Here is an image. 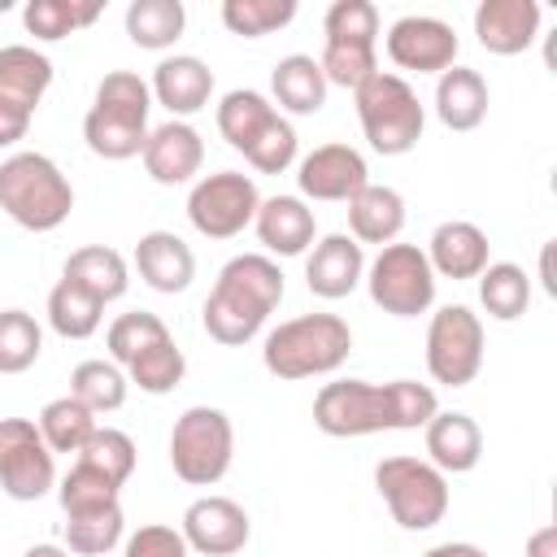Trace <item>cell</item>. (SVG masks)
<instances>
[{"label":"cell","mask_w":557,"mask_h":557,"mask_svg":"<svg viewBox=\"0 0 557 557\" xmlns=\"http://www.w3.org/2000/svg\"><path fill=\"white\" fill-rule=\"evenodd\" d=\"M440 413V400L426 383L392 379H335L313 396V426L331 440H357L374 431H418Z\"/></svg>","instance_id":"6da1fadb"},{"label":"cell","mask_w":557,"mask_h":557,"mask_svg":"<svg viewBox=\"0 0 557 557\" xmlns=\"http://www.w3.org/2000/svg\"><path fill=\"white\" fill-rule=\"evenodd\" d=\"M278 300H283L278 261L265 252H239L218 270V283L205 296L200 318H205L209 339L239 348L265 326V318L278 309Z\"/></svg>","instance_id":"7a4b0ae2"},{"label":"cell","mask_w":557,"mask_h":557,"mask_svg":"<svg viewBox=\"0 0 557 557\" xmlns=\"http://www.w3.org/2000/svg\"><path fill=\"white\" fill-rule=\"evenodd\" d=\"M352 352V331L339 313H300L278 322L261 344V366L274 379L335 374Z\"/></svg>","instance_id":"3957f363"},{"label":"cell","mask_w":557,"mask_h":557,"mask_svg":"<svg viewBox=\"0 0 557 557\" xmlns=\"http://www.w3.org/2000/svg\"><path fill=\"white\" fill-rule=\"evenodd\" d=\"M0 209L22 231H57L74 209V187L44 152H13L0 161Z\"/></svg>","instance_id":"277c9868"},{"label":"cell","mask_w":557,"mask_h":557,"mask_svg":"<svg viewBox=\"0 0 557 557\" xmlns=\"http://www.w3.org/2000/svg\"><path fill=\"white\" fill-rule=\"evenodd\" d=\"M357 122L370 139L374 152L383 157H400L409 148H418L422 139V126H426V109L418 100V91L400 78V74H387V70H374L357 91Z\"/></svg>","instance_id":"5b68a950"},{"label":"cell","mask_w":557,"mask_h":557,"mask_svg":"<svg viewBox=\"0 0 557 557\" xmlns=\"http://www.w3.org/2000/svg\"><path fill=\"white\" fill-rule=\"evenodd\" d=\"M235 461V426L213 405H191L170 431V466L191 487H213Z\"/></svg>","instance_id":"8992f818"},{"label":"cell","mask_w":557,"mask_h":557,"mask_svg":"<svg viewBox=\"0 0 557 557\" xmlns=\"http://www.w3.org/2000/svg\"><path fill=\"white\" fill-rule=\"evenodd\" d=\"M374 487L392 522L405 531H431L448 513V474H440L422 457H383L374 466Z\"/></svg>","instance_id":"52a82bcc"},{"label":"cell","mask_w":557,"mask_h":557,"mask_svg":"<svg viewBox=\"0 0 557 557\" xmlns=\"http://www.w3.org/2000/svg\"><path fill=\"white\" fill-rule=\"evenodd\" d=\"M361 283L370 300L392 318H418L435 305V270L418 244H383Z\"/></svg>","instance_id":"ba28073f"},{"label":"cell","mask_w":557,"mask_h":557,"mask_svg":"<svg viewBox=\"0 0 557 557\" xmlns=\"http://www.w3.org/2000/svg\"><path fill=\"white\" fill-rule=\"evenodd\" d=\"M257 205H261V191L239 170L205 174L187 191V218L205 239H235L244 226H252Z\"/></svg>","instance_id":"9c48e42d"},{"label":"cell","mask_w":557,"mask_h":557,"mask_svg":"<svg viewBox=\"0 0 557 557\" xmlns=\"http://www.w3.org/2000/svg\"><path fill=\"white\" fill-rule=\"evenodd\" d=\"M426 370L444 387H466L483 370V322L466 305H444L426 326Z\"/></svg>","instance_id":"30bf717a"},{"label":"cell","mask_w":557,"mask_h":557,"mask_svg":"<svg viewBox=\"0 0 557 557\" xmlns=\"http://www.w3.org/2000/svg\"><path fill=\"white\" fill-rule=\"evenodd\" d=\"M57 483V461L30 418H0V487L13 500H39Z\"/></svg>","instance_id":"8fae6325"},{"label":"cell","mask_w":557,"mask_h":557,"mask_svg":"<svg viewBox=\"0 0 557 557\" xmlns=\"http://www.w3.org/2000/svg\"><path fill=\"white\" fill-rule=\"evenodd\" d=\"M457 48H461L457 30L426 13H409V17L392 22V30H387L392 65L413 70V74H444L448 65H457Z\"/></svg>","instance_id":"7c38bea8"},{"label":"cell","mask_w":557,"mask_h":557,"mask_svg":"<svg viewBox=\"0 0 557 557\" xmlns=\"http://www.w3.org/2000/svg\"><path fill=\"white\" fill-rule=\"evenodd\" d=\"M183 540L191 553H205V557H231L248 544L252 535V522H248V509L231 496H196L187 509H183Z\"/></svg>","instance_id":"4fadbf2b"},{"label":"cell","mask_w":557,"mask_h":557,"mask_svg":"<svg viewBox=\"0 0 557 557\" xmlns=\"http://www.w3.org/2000/svg\"><path fill=\"white\" fill-rule=\"evenodd\" d=\"M366 183H370L366 157L348 144H322L309 157H300V165H296L300 200H344L348 205Z\"/></svg>","instance_id":"5bb4252c"},{"label":"cell","mask_w":557,"mask_h":557,"mask_svg":"<svg viewBox=\"0 0 557 557\" xmlns=\"http://www.w3.org/2000/svg\"><path fill=\"white\" fill-rule=\"evenodd\" d=\"M144 170L152 183L161 187H178V183H191L205 165V139L191 122H161L157 131H148V144H144Z\"/></svg>","instance_id":"9a60e30c"},{"label":"cell","mask_w":557,"mask_h":557,"mask_svg":"<svg viewBox=\"0 0 557 557\" xmlns=\"http://www.w3.org/2000/svg\"><path fill=\"white\" fill-rule=\"evenodd\" d=\"M366 278V252L352 235H322L305 257V283L318 300H344Z\"/></svg>","instance_id":"2e32d148"},{"label":"cell","mask_w":557,"mask_h":557,"mask_svg":"<svg viewBox=\"0 0 557 557\" xmlns=\"http://www.w3.org/2000/svg\"><path fill=\"white\" fill-rule=\"evenodd\" d=\"M474 35L492 57H518L540 39L535 0H483L474 9Z\"/></svg>","instance_id":"e0dca14e"},{"label":"cell","mask_w":557,"mask_h":557,"mask_svg":"<svg viewBox=\"0 0 557 557\" xmlns=\"http://www.w3.org/2000/svg\"><path fill=\"white\" fill-rule=\"evenodd\" d=\"M435 278H479L492 261V244L487 235L466 222V218H453V222H440L431 231V244L422 248Z\"/></svg>","instance_id":"ac0fdd59"},{"label":"cell","mask_w":557,"mask_h":557,"mask_svg":"<svg viewBox=\"0 0 557 557\" xmlns=\"http://www.w3.org/2000/svg\"><path fill=\"white\" fill-rule=\"evenodd\" d=\"M152 100L170 109V117H191L209 104L213 96V70L191 57V52H178V57H165L157 70H152V83H148Z\"/></svg>","instance_id":"d6986e66"},{"label":"cell","mask_w":557,"mask_h":557,"mask_svg":"<svg viewBox=\"0 0 557 557\" xmlns=\"http://www.w3.org/2000/svg\"><path fill=\"white\" fill-rule=\"evenodd\" d=\"M252 226H257V239L265 244V252H274V257H300L318 239V218L300 196L261 200Z\"/></svg>","instance_id":"ffe728a7"},{"label":"cell","mask_w":557,"mask_h":557,"mask_svg":"<svg viewBox=\"0 0 557 557\" xmlns=\"http://www.w3.org/2000/svg\"><path fill=\"white\" fill-rule=\"evenodd\" d=\"M135 270H139V278L152 292L174 296V292H187L191 287V278H196V252L174 231H144L139 244H135Z\"/></svg>","instance_id":"44dd1931"},{"label":"cell","mask_w":557,"mask_h":557,"mask_svg":"<svg viewBox=\"0 0 557 557\" xmlns=\"http://www.w3.org/2000/svg\"><path fill=\"white\" fill-rule=\"evenodd\" d=\"M426 461L440 470V474H466L479 466L483 457V431L470 413H457V409H440L426 426Z\"/></svg>","instance_id":"7402d4cb"},{"label":"cell","mask_w":557,"mask_h":557,"mask_svg":"<svg viewBox=\"0 0 557 557\" xmlns=\"http://www.w3.org/2000/svg\"><path fill=\"white\" fill-rule=\"evenodd\" d=\"M487 104H492V96H487V83H483L479 70L448 65L435 78V117L448 131H474V126H483Z\"/></svg>","instance_id":"603a6c76"},{"label":"cell","mask_w":557,"mask_h":557,"mask_svg":"<svg viewBox=\"0 0 557 557\" xmlns=\"http://www.w3.org/2000/svg\"><path fill=\"white\" fill-rule=\"evenodd\" d=\"M348 231L357 244H396L405 231V196L387 183H366L348 200Z\"/></svg>","instance_id":"cb8c5ba5"},{"label":"cell","mask_w":557,"mask_h":557,"mask_svg":"<svg viewBox=\"0 0 557 557\" xmlns=\"http://www.w3.org/2000/svg\"><path fill=\"white\" fill-rule=\"evenodd\" d=\"M48 87H52V61L44 52H35L30 44L0 48V104L17 113H35Z\"/></svg>","instance_id":"d4e9b609"},{"label":"cell","mask_w":557,"mask_h":557,"mask_svg":"<svg viewBox=\"0 0 557 557\" xmlns=\"http://www.w3.org/2000/svg\"><path fill=\"white\" fill-rule=\"evenodd\" d=\"M61 278L78 283V287L91 292L100 305H109V300L126 296V287H131V265H126V257H122L117 248H109V244H87V248H74V252L65 257Z\"/></svg>","instance_id":"484cf974"},{"label":"cell","mask_w":557,"mask_h":557,"mask_svg":"<svg viewBox=\"0 0 557 557\" xmlns=\"http://www.w3.org/2000/svg\"><path fill=\"white\" fill-rule=\"evenodd\" d=\"M270 91L278 100V109L296 113V117H309L326 104V78H322V65L318 57L309 52H292L283 57L274 70H270Z\"/></svg>","instance_id":"4316f807"},{"label":"cell","mask_w":557,"mask_h":557,"mask_svg":"<svg viewBox=\"0 0 557 557\" xmlns=\"http://www.w3.org/2000/svg\"><path fill=\"white\" fill-rule=\"evenodd\" d=\"M83 139L96 157L104 161H126V157H139L144 144H148V122L139 117H122V113H109V109H87L83 117Z\"/></svg>","instance_id":"83f0119b"},{"label":"cell","mask_w":557,"mask_h":557,"mask_svg":"<svg viewBox=\"0 0 557 557\" xmlns=\"http://www.w3.org/2000/svg\"><path fill=\"white\" fill-rule=\"evenodd\" d=\"M274 113H278V109L270 104V96H261V91H252V87H235V91H226V96L218 100V131H222V139H226L235 152H248V144L270 126Z\"/></svg>","instance_id":"f1b7e54d"},{"label":"cell","mask_w":557,"mask_h":557,"mask_svg":"<svg viewBox=\"0 0 557 557\" xmlns=\"http://www.w3.org/2000/svg\"><path fill=\"white\" fill-rule=\"evenodd\" d=\"M183 26H187L183 0H131L126 4V35L135 48L161 52L183 35Z\"/></svg>","instance_id":"f546056e"},{"label":"cell","mask_w":557,"mask_h":557,"mask_svg":"<svg viewBox=\"0 0 557 557\" xmlns=\"http://www.w3.org/2000/svg\"><path fill=\"white\" fill-rule=\"evenodd\" d=\"M35 426H39V435H44V444H48L52 457L57 453H74L78 457V448L91 440V431L100 422H96V413L78 396H57V400H48L39 409V422Z\"/></svg>","instance_id":"4dcf8cb0"},{"label":"cell","mask_w":557,"mask_h":557,"mask_svg":"<svg viewBox=\"0 0 557 557\" xmlns=\"http://www.w3.org/2000/svg\"><path fill=\"white\" fill-rule=\"evenodd\" d=\"M479 305L496 322L522 318L527 305H531V274L513 261H487V270L479 274Z\"/></svg>","instance_id":"1f68e13d"},{"label":"cell","mask_w":557,"mask_h":557,"mask_svg":"<svg viewBox=\"0 0 557 557\" xmlns=\"http://www.w3.org/2000/svg\"><path fill=\"white\" fill-rule=\"evenodd\" d=\"M100 318H104V305L83 292L78 283L61 278L52 292H48V326L61 335V339H87L100 331Z\"/></svg>","instance_id":"d6a6232c"},{"label":"cell","mask_w":557,"mask_h":557,"mask_svg":"<svg viewBox=\"0 0 557 557\" xmlns=\"http://www.w3.org/2000/svg\"><path fill=\"white\" fill-rule=\"evenodd\" d=\"M100 0H30L26 9H22V26L35 35V39H44V44H52V39H65V35H74L78 26H91L96 17H100Z\"/></svg>","instance_id":"836d02e7"},{"label":"cell","mask_w":557,"mask_h":557,"mask_svg":"<svg viewBox=\"0 0 557 557\" xmlns=\"http://www.w3.org/2000/svg\"><path fill=\"white\" fill-rule=\"evenodd\" d=\"M126 374L122 366L104 361V357H91V361H78L74 374H70V396H78L91 413H113L126 405Z\"/></svg>","instance_id":"e575fe53"},{"label":"cell","mask_w":557,"mask_h":557,"mask_svg":"<svg viewBox=\"0 0 557 557\" xmlns=\"http://www.w3.org/2000/svg\"><path fill=\"white\" fill-rule=\"evenodd\" d=\"M122 374H126V383H135L139 392H148V396H165V392H174V387L183 383V374H187V357H183V348H178L174 335H170V339L144 348Z\"/></svg>","instance_id":"d590c367"},{"label":"cell","mask_w":557,"mask_h":557,"mask_svg":"<svg viewBox=\"0 0 557 557\" xmlns=\"http://www.w3.org/2000/svg\"><path fill=\"white\" fill-rule=\"evenodd\" d=\"M117 492H122V487H117L113 479H104L96 466L74 461L70 474L61 479V487H57V500H61L65 518H78V513H100V509H109V505H122Z\"/></svg>","instance_id":"8d00e7d4"},{"label":"cell","mask_w":557,"mask_h":557,"mask_svg":"<svg viewBox=\"0 0 557 557\" xmlns=\"http://www.w3.org/2000/svg\"><path fill=\"white\" fill-rule=\"evenodd\" d=\"M44 352V331L26 309H0V374H26Z\"/></svg>","instance_id":"74e56055"},{"label":"cell","mask_w":557,"mask_h":557,"mask_svg":"<svg viewBox=\"0 0 557 557\" xmlns=\"http://www.w3.org/2000/svg\"><path fill=\"white\" fill-rule=\"evenodd\" d=\"M161 339H170V326H165L157 313H148V309H131V313L113 318V326H109V335H104L109 357H113V366H122V370H126L144 348H152V344H161Z\"/></svg>","instance_id":"f35d334b"},{"label":"cell","mask_w":557,"mask_h":557,"mask_svg":"<svg viewBox=\"0 0 557 557\" xmlns=\"http://www.w3.org/2000/svg\"><path fill=\"white\" fill-rule=\"evenodd\" d=\"M292 17H296V0H226L222 4V26L231 35H244V39L274 35Z\"/></svg>","instance_id":"ab89813d"},{"label":"cell","mask_w":557,"mask_h":557,"mask_svg":"<svg viewBox=\"0 0 557 557\" xmlns=\"http://www.w3.org/2000/svg\"><path fill=\"white\" fill-rule=\"evenodd\" d=\"M78 461L96 466L104 479H113L117 487H126V479L135 474L139 453H135V440H131L126 431H117V426H96L91 440L78 448Z\"/></svg>","instance_id":"60d3db41"},{"label":"cell","mask_w":557,"mask_h":557,"mask_svg":"<svg viewBox=\"0 0 557 557\" xmlns=\"http://www.w3.org/2000/svg\"><path fill=\"white\" fill-rule=\"evenodd\" d=\"M122 531H126L122 505H109V509H100V513L65 518V544H70V553H78V557H104L109 548L122 544Z\"/></svg>","instance_id":"b9f144b4"},{"label":"cell","mask_w":557,"mask_h":557,"mask_svg":"<svg viewBox=\"0 0 557 557\" xmlns=\"http://www.w3.org/2000/svg\"><path fill=\"white\" fill-rule=\"evenodd\" d=\"M326 44H379V9L370 0H335L322 17Z\"/></svg>","instance_id":"7bdbcfd3"},{"label":"cell","mask_w":557,"mask_h":557,"mask_svg":"<svg viewBox=\"0 0 557 557\" xmlns=\"http://www.w3.org/2000/svg\"><path fill=\"white\" fill-rule=\"evenodd\" d=\"M318 65H322L326 87H348V91H357V87L379 70V57H374L370 44H322Z\"/></svg>","instance_id":"ee69618b"},{"label":"cell","mask_w":557,"mask_h":557,"mask_svg":"<svg viewBox=\"0 0 557 557\" xmlns=\"http://www.w3.org/2000/svg\"><path fill=\"white\" fill-rule=\"evenodd\" d=\"M96 109H109V113H122V117H139V122H148V109H152V91H148V83L139 78V74H131V70H113V74H104L100 83H96V100H91Z\"/></svg>","instance_id":"f6af8a7d"},{"label":"cell","mask_w":557,"mask_h":557,"mask_svg":"<svg viewBox=\"0 0 557 557\" xmlns=\"http://www.w3.org/2000/svg\"><path fill=\"white\" fill-rule=\"evenodd\" d=\"M296 148H300V139H296V126L283 117V113H274L270 117V126L248 144V161H252V170H261V174H283L292 161H296Z\"/></svg>","instance_id":"bcb514c9"},{"label":"cell","mask_w":557,"mask_h":557,"mask_svg":"<svg viewBox=\"0 0 557 557\" xmlns=\"http://www.w3.org/2000/svg\"><path fill=\"white\" fill-rule=\"evenodd\" d=\"M122 557H191V548H187L183 531H174L165 522H148L126 540Z\"/></svg>","instance_id":"7dc6e473"},{"label":"cell","mask_w":557,"mask_h":557,"mask_svg":"<svg viewBox=\"0 0 557 557\" xmlns=\"http://www.w3.org/2000/svg\"><path fill=\"white\" fill-rule=\"evenodd\" d=\"M26 131H30V113L0 104V148H13L17 139H26Z\"/></svg>","instance_id":"c3c4849f"},{"label":"cell","mask_w":557,"mask_h":557,"mask_svg":"<svg viewBox=\"0 0 557 557\" xmlns=\"http://www.w3.org/2000/svg\"><path fill=\"white\" fill-rule=\"evenodd\" d=\"M527 557H557V527L544 522L540 531L527 535Z\"/></svg>","instance_id":"681fc988"},{"label":"cell","mask_w":557,"mask_h":557,"mask_svg":"<svg viewBox=\"0 0 557 557\" xmlns=\"http://www.w3.org/2000/svg\"><path fill=\"white\" fill-rule=\"evenodd\" d=\"M422 557H487L479 544H466V540H448V544H435V548H426Z\"/></svg>","instance_id":"f907efd6"},{"label":"cell","mask_w":557,"mask_h":557,"mask_svg":"<svg viewBox=\"0 0 557 557\" xmlns=\"http://www.w3.org/2000/svg\"><path fill=\"white\" fill-rule=\"evenodd\" d=\"M553 252H557V239H548V244L540 248V283H544V292H548V296H557V270H553Z\"/></svg>","instance_id":"816d5d0a"},{"label":"cell","mask_w":557,"mask_h":557,"mask_svg":"<svg viewBox=\"0 0 557 557\" xmlns=\"http://www.w3.org/2000/svg\"><path fill=\"white\" fill-rule=\"evenodd\" d=\"M22 557H70V553H65L61 544H30Z\"/></svg>","instance_id":"f5cc1de1"}]
</instances>
